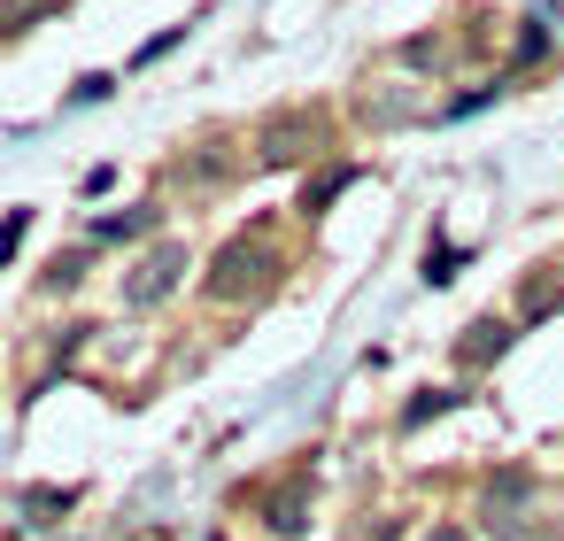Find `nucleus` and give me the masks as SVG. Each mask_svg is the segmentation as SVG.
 <instances>
[{
  "label": "nucleus",
  "mask_w": 564,
  "mask_h": 541,
  "mask_svg": "<svg viewBox=\"0 0 564 541\" xmlns=\"http://www.w3.org/2000/svg\"><path fill=\"white\" fill-rule=\"evenodd\" d=\"M271 279H279V256L263 248V232L256 240H225L217 263H209V302H256Z\"/></svg>",
  "instance_id": "f257e3e1"
},
{
  "label": "nucleus",
  "mask_w": 564,
  "mask_h": 541,
  "mask_svg": "<svg viewBox=\"0 0 564 541\" xmlns=\"http://www.w3.org/2000/svg\"><path fill=\"white\" fill-rule=\"evenodd\" d=\"M533 510H541V487H533V472H495L487 479V495H479V526L495 533V541H533Z\"/></svg>",
  "instance_id": "f03ea898"
},
{
  "label": "nucleus",
  "mask_w": 564,
  "mask_h": 541,
  "mask_svg": "<svg viewBox=\"0 0 564 541\" xmlns=\"http://www.w3.org/2000/svg\"><path fill=\"white\" fill-rule=\"evenodd\" d=\"M178 279H186V240H155L124 279V310H163L178 294Z\"/></svg>",
  "instance_id": "7ed1b4c3"
},
{
  "label": "nucleus",
  "mask_w": 564,
  "mask_h": 541,
  "mask_svg": "<svg viewBox=\"0 0 564 541\" xmlns=\"http://www.w3.org/2000/svg\"><path fill=\"white\" fill-rule=\"evenodd\" d=\"M256 148H263V163H302V155H317V117H310V109H286V117H271Z\"/></svg>",
  "instance_id": "20e7f679"
},
{
  "label": "nucleus",
  "mask_w": 564,
  "mask_h": 541,
  "mask_svg": "<svg viewBox=\"0 0 564 541\" xmlns=\"http://www.w3.org/2000/svg\"><path fill=\"white\" fill-rule=\"evenodd\" d=\"M502 348H510V317H479V325H464L456 364H464V371H479V364H495Z\"/></svg>",
  "instance_id": "39448f33"
},
{
  "label": "nucleus",
  "mask_w": 564,
  "mask_h": 541,
  "mask_svg": "<svg viewBox=\"0 0 564 541\" xmlns=\"http://www.w3.org/2000/svg\"><path fill=\"white\" fill-rule=\"evenodd\" d=\"M356 178H364V171H356V163H333V171H325V178H310V186H302V217H317V209H325V202H340V194H348V186H356Z\"/></svg>",
  "instance_id": "423d86ee"
},
{
  "label": "nucleus",
  "mask_w": 564,
  "mask_h": 541,
  "mask_svg": "<svg viewBox=\"0 0 564 541\" xmlns=\"http://www.w3.org/2000/svg\"><path fill=\"white\" fill-rule=\"evenodd\" d=\"M155 225H163V209H117V217L94 225V240H148Z\"/></svg>",
  "instance_id": "0eeeda50"
},
{
  "label": "nucleus",
  "mask_w": 564,
  "mask_h": 541,
  "mask_svg": "<svg viewBox=\"0 0 564 541\" xmlns=\"http://www.w3.org/2000/svg\"><path fill=\"white\" fill-rule=\"evenodd\" d=\"M271 533H302V479H286L271 495Z\"/></svg>",
  "instance_id": "6e6552de"
},
{
  "label": "nucleus",
  "mask_w": 564,
  "mask_h": 541,
  "mask_svg": "<svg viewBox=\"0 0 564 541\" xmlns=\"http://www.w3.org/2000/svg\"><path fill=\"white\" fill-rule=\"evenodd\" d=\"M456 402H464V394H448V387H433V394H417V402H410V410H402V425H410V433H417V425H425V418H441V410H456Z\"/></svg>",
  "instance_id": "1a4fd4ad"
},
{
  "label": "nucleus",
  "mask_w": 564,
  "mask_h": 541,
  "mask_svg": "<svg viewBox=\"0 0 564 541\" xmlns=\"http://www.w3.org/2000/svg\"><path fill=\"white\" fill-rule=\"evenodd\" d=\"M24 232H32V209H9L0 217V271L17 263V248H24Z\"/></svg>",
  "instance_id": "9d476101"
},
{
  "label": "nucleus",
  "mask_w": 564,
  "mask_h": 541,
  "mask_svg": "<svg viewBox=\"0 0 564 541\" xmlns=\"http://www.w3.org/2000/svg\"><path fill=\"white\" fill-rule=\"evenodd\" d=\"M541 55H549V32H541V17H533V24L518 32V55H510V71H533Z\"/></svg>",
  "instance_id": "9b49d317"
},
{
  "label": "nucleus",
  "mask_w": 564,
  "mask_h": 541,
  "mask_svg": "<svg viewBox=\"0 0 564 541\" xmlns=\"http://www.w3.org/2000/svg\"><path fill=\"white\" fill-rule=\"evenodd\" d=\"M456 263H464V248H425V286H448Z\"/></svg>",
  "instance_id": "f8f14e48"
},
{
  "label": "nucleus",
  "mask_w": 564,
  "mask_h": 541,
  "mask_svg": "<svg viewBox=\"0 0 564 541\" xmlns=\"http://www.w3.org/2000/svg\"><path fill=\"white\" fill-rule=\"evenodd\" d=\"M556 302H564V294H556L549 279H525V317H541V310H556Z\"/></svg>",
  "instance_id": "ddd939ff"
},
{
  "label": "nucleus",
  "mask_w": 564,
  "mask_h": 541,
  "mask_svg": "<svg viewBox=\"0 0 564 541\" xmlns=\"http://www.w3.org/2000/svg\"><path fill=\"white\" fill-rule=\"evenodd\" d=\"M402 63H441V40H402Z\"/></svg>",
  "instance_id": "4468645a"
},
{
  "label": "nucleus",
  "mask_w": 564,
  "mask_h": 541,
  "mask_svg": "<svg viewBox=\"0 0 564 541\" xmlns=\"http://www.w3.org/2000/svg\"><path fill=\"white\" fill-rule=\"evenodd\" d=\"M109 86H117V78H78V94H70V101H78V109H86V101H109Z\"/></svg>",
  "instance_id": "2eb2a0df"
},
{
  "label": "nucleus",
  "mask_w": 564,
  "mask_h": 541,
  "mask_svg": "<svg viewBox=\"0 0 564 541\" xmlns=\"http://www.w3.org/2000/svg\"><path fill=\"white\" fill-rule=\"evenodd\" d=\"M425 541H464V533H456V526H433V533H425Z\"/></svg>",
  "instance_id": "dca6fc26"
}]
</instances>
